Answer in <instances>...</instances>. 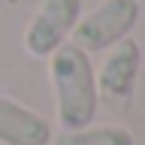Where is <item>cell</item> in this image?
I'll return each mask as SVG.
<instances>
[{
    "label": "cell",
    "mask_w": 145,
    "mask_h": 145,
    "mask_svg": "<svg viewBox=\"0 0 145 145\" xmlns=\"http://www.w3.org/2000/svg\"><path fill=\"white\" fill-rule=\"evenodd\" d=\"M82 18V0H42L24 30V48L33 57H48L70 39Z\"/></svg>",
    "instance_id": "277c9868"
},
{
    "label": "cell",
    "mask_w": 145,
    "mask_h": 145,
    "mask_svg": "<svg viewBox=\"0 0 145 145\" xmlns=\"http://www.w3.org/2000/svg\"><path fill=\"white\" fill-rule=\"evenodd\" d=\"M142 15V3L139 0H103L94 12L76 21L72 27V42L82 52H109L115 42H121L124 36L136 27Z\"/></svg>",
    "instance_id": "3957f363"
},
{
    "label": "cell",
    "mask_w": 145,
    "mask_h": 145,
    "mask_svg": "<svg viewBox=\"0 0 145 145\" xmlns=\"http://www.w3.org/2000/svg\"><path fill=\"white\" fill-rule=\"evenodd\" d=\"M45 61H48L61 130H79V127L94 124L100 112V94L91 54L82 52L76 42H63Z\"/></svg>",
    "instance_id": "6da1fadb"
},
{
    "label": "cell",
    "mask_w": 145,
    "mask_h": 145,
    "mask_svg": "<svg viewBox=\"0 0 145 145\" xmlns=\"http://www.w3.org/2000/svg\"><path fill=\"white\" fill-rule=\"evenodd\" d=\"M52 124L30 106L0 94V145H52Z\"/></svg>",
    "instance_id": "5b68a950"
},
{
    "label": "cell",
    "mask_w": 145,
    "mask_h": 145,
    "mask_svg": "<svg viewBox=\"0 0 145 145\" xmlns=\"http://www.w3.org/2000/svg\"><path fill=\"white\" fill-rule=\"evenodd\" d=\"M54 145H136L133 133L121 124H106V127H79V130H61L52 136Z\"/></svg>",
    "instance_id": "8992f818"
},
{
    "label": "cell",
    "mask_w": 145,
    "mask_h": 145,
    "mask_svg": "<svg viewBox=\"0 0 145 145\" xmlns=\"http://www.w3.org/2000/svg\"><path fill=\"white\" fill-rule=\"evenodd\" d=\"M142 70V45L133 36H124L121 42H115L103 57V67L94 70L97 76V94L100 103L109 106L112 112H130L136 94V79Z\"/></svg>",
    "instance_id": "7a4b0ae2"
}]
</instances>
